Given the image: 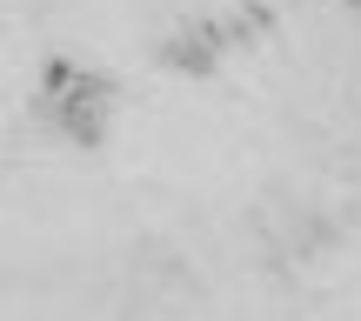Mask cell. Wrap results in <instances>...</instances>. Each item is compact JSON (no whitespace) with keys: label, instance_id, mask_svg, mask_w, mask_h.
Segmentation results:
<instances>
[{"label":"cell","instance_id":"obj_1","mask_svg":"<svg viewBox=\"0 0 361 321\" xmlns=\"http://www.w3.org/2000/svg\"><path fill=\"white\" fill-rule=\"evenodd\" d=\"M34 107H40V121H47L61 141L101 147L107 128H114V80L94 74V67H80V61H54L47 74H40Z\"/></svg>","mask_w":361,"mask_h":321}]
</instances>
